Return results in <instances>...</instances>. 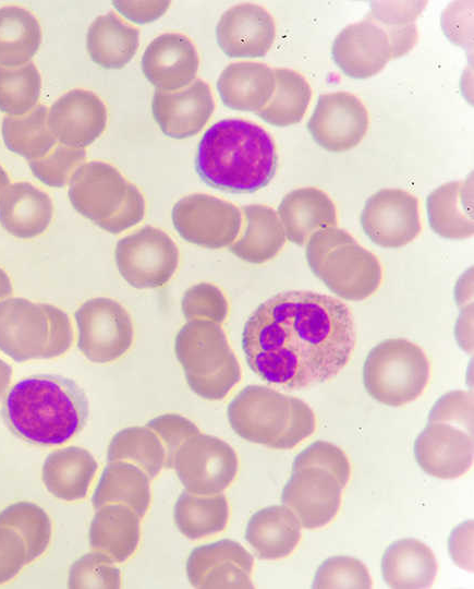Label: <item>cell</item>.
Segmentation results:
<instances>
[{
	"label": "cell",
	"instance_id": "obj_29",
	"mask_svg": "<svg viewBox=\"0 0 474 589\" xmlns=\"http://www.w3.org/2000/svg\"><path fill=\"white\" fill-rule=\"evenodd\" d=\"M141 538V517L127 505L109 503L97 508L89 526L93 550L110 556L114 563L129 560Z\"/></svg>",
	"mask_w": 474,
	"mask_h": 589
},
{
	"label": "cell",
	"instance_id": "obj_43",
	"mask_svg": "<svg viewBox=\"0 0 474 589\" xmlns=\"http://www.w3.org/2000/svg\"><path fill=\"white\" fill-rule=\"evenodd\" d=\"M68 587L118 589L121 587V572L110 556L93 550L73 562L69 570Z\"/></svg>",
	"mask_w": 474,
	"mask_h": 589
},
{
	"label": "cell",
	"instance_id": "obj_14",
	"mask_svg": "<svg viewBox=\"0 0 474 589\" xmlns=\"http://www.w3.org/2000/svg\"><path fill=\"white\" fill-rule=\"evenodd\" d=\"M361 225L372 242L389 249L401 248L421 232L417 199L401 189H381L372 194L361 213Z\"/></svg>",
	"mask_w": 474,
	"mask_h": 589
},
{
	"label": "cell",
	"instance_id": "obj_44",
	"mask_svg": "<svg viewBox=\"0 0 474 589\" xmlns=\"http://www.w3.org/2000/svg\"><path fill=\"white\" fill-rule=\"evenodd\" d=\"M312 588H372L366 566L357 558L344 555L331 556L317 568Z\"/></svg>",
	"mask_w": 474,
	"mask_h": 589
},
{
	"label": "cell",
	"instance_id": "obj_41",
	"mask_svg": "<svg viewBox=\"0 0 474 589\" xmlns=\"http://www.w3.org/2000/svg\"><path fill=\"white\" fill-rule=\"evenodd\" d=\"M41 76L28 62L16 68L0 65V111L9 117L24 116L38 103Z\"/></svg>",
	"mask_w": 474,
	"mask_h": 589
},
{
	"label": "cell",
	"instance_id": "obj_40",
	"mask_svg": "<svg viewBox=\"0 0 474 589\" xmlns=\"http://www.w3.org/2000/svg\"><path fill=\"white\" fill-rule=\"evenodd\" d=\"M0 525L15 530L24 541L27 564L41 556L51 540L52 526L48 514L32 502H16L0 512Z\"/></svg>",
	"mask_w": 474,
	"mask_h": 589
},
{
	"label": "cell",
	"instance_id": "obj_34",
	"mask_svg": "<svg viewBox=\"0 0 474 589\" xmlns=\"http://www.w3.org/2000/svg\"><path fill=\"white\" fill-rule=\"evenodd\" d=\"M147 474L129 461H109L104 468L92 496L95 509L109 503L131 507L141 518L145 516L151 498Z\"/></svg>",
	"mask_w": 474,
	"mask_h": 589
},
{
	"label": "cell",
	"instance_id": "obj_23",
	"mask_svg": "<svg viewBox=\"0 0 474 589\" xmlns=\"http://www.w3.org/2000/svg\"><path fill=\"white\" fill-rule=\"evenodd\" d=\"M214 109L210 88L202 80L194 81L181 91H156L151 100L153 116L160 130L177 140L197 134Z\"/></svg>",
	"mask_w": 474,
	"mask_h": 589
},
{
	"label": "cell",
	"instance_id": "obj_24",
	"mask_svg": "<svg viewBox=\"0 0 474 589\" xmlns=\"http://www.w3.org/2000/svg\"><path fill=\"white\" fill-rule=\"evenodd\" d=\"M52 216L50 196L29 182L10 183L0 192V225L13 237L32 239L44 233Z\"/></svg>",
	"mask_w": 474,
	"mask_h": 589
},
{
	"label": "cell",
	"instance_id": "obj_4",
	"mask_svg": "<svg viewBox=\"0 0 474 589\" xmlns=\"http://www.w3.org/2000/svg\"><path fill=\"white\" fill-rule=\"evenodd\" d=\"M349 478L350 462L343 450L315 441L294 458L281 502L304 528H321L336 517Z\"/></svg>",
	"mask_w": 474,
	"mask_h": 589
},
{
	"label": "cell",
	"instance_id": "obj_30",
	"mask_svg": "<svg viewBox=\"0 0 474 589\" xmlns=\"http://www.w3.org/2000/svg\"><path fill=\"white\" fill-rule=\"evenodd\" d=\"M97 468L96 459L87 449L69 446L53 450L46 457L41 479L54 497L74 502L86 496Z\"/></svg>",
	"mask_w": 474,
	"mask_h": 589
},
{
	"label": "cell",
	"instance_id": "obj_3",
	"mask_svg": "<svg viewBox=\"0 0 474 589\" xmlns=\"http://www.w3.org/2000/svg\"><path fill=\"white\" fill-rule=\"evenodd\" d=\"M271 135L259 124L222 119L200 137L195 169L207 185L232 193H252L265 188L277 169Z\"/></svg>",
	"mask_w": 474,
	"mask_h": 589
},
{
	"label": "cell",
	"instance_id": "obj_36",
	"mask_svg": "<svg viewBox=\"0 0 474 589\" xmlns=\"http://www.w3.org/2000/svg\"><path fill=\"white\" fill-rule=\"evenodd\" d=\"M230 509L222 494L197 495L183 491L178 497L173 518L179 531L191 540H198L222 531L229 520Z\"/></svg>",
	"mask_w": 474,
	"mask_h": 589
},
{
	"label": "cell",
	"instance_id": "obj_26",
	"mask_svg": "<svg viewBox=\"0 0 474 589\" xmlns=\"http://www.w3.org/2000/svg\"><path fill=\"white\" fill-rule=\"evenodd\" d=\"M301 524L285 505H271L254 513L244 538L262 560L289 556L301 540Z\"/></svg>",
	"mask_w": 474,
	"mask_h": 589
},
{
	"label": "cell",
	"instance_id": "obj_9",
	"mask_svg": "<svg viewBox=\"0 0 474 589\" xmlns=\"http://www.w3.org/2000/svg\"><path fill=\"white\" fill-rule=\"evenodd\" d=\"M429 373V361L421 347L405 338H388L366 356L363 383L378 402L400 407L422 395Z\"/></svg>",
	"mask_w": 474,
	"mask_h": 589
},
{
	"label": "cell",
	"instance_id": "obj_50",
	"mask_svg": "<svg viewBox=\"0 0 474 589\" xmlns=\"http://www.w3.org/2000/svg\"><path fill=\"white\" fill-rule=\"evenodd\" d=\"M473 522L469 520L458 526L449 538V553L452 560L467 570L473 569Z\"/></svg>",
	"mask_w": 474,
	"mask_h": 589
},
{
	"label": "cell",
	"instance_id": "obj_42",
	"mask_svg": "<svg viewBox=\"0 0 474 589\" xmlns=\"http://www.w3.org/2000/svg\"><path fill=\"white\" fill-rule=\"evenodd\" d=\"M425 1L372 2L369 15L387 32L393 59L412 49L417 39L415 20Z\"/></svg>",
	"mask_w": 474,
	"mask_h": 589
},
{
	"label": "cell",
	"instance_id": "obj_19",
	"mask_svg": "<svg viewBox=\"0 0 474 589\" xmlns=\"http://www.w3.org/2000/svg\"><path fill=\"white\" fill-rule=\"evenodd\" d=\"M331 56L344 74L360 80L377 74L393 59L387 32L369 14L340 31Z\"/></svg>",
	"mask_w": 474,
	"mask_h": 589
},
{
	"label": "cell",
	"instance_id": "obj_49",
	"mask_svg": "<svg viewBox=\"0 0 474 589\" xmlns=\"http://www.w3.org/2000/svg\"><path fill=\"white\" fill-rule=\"evenodd\" d=\"M112 5L126 20L146 24L159 19L168 10L170 1H112Z\"/></svg>",
	"mask_w": 474,
	"mask_h": 589
},
{
	"label": "cell",
	"instance_id": "obj_10",
	"mask_svg": "<svg viewBox=\"0 0 474 589\" xmlns=\"http://www.w3.org/2000/svg\"><path fill=\"white\" fill-rule=\"evenodd\" d=\"M77 348L94 363H109L125 354L134 340L133 321L117 300L97 297L83 302L74 313Z\"/></svg>",
	"mask_w": 474,
	"mask_h": 589
},
{
	"label": "cell",
	"instance_id": "obj_47",
	"mask_svg": "<svg viewBox=\"0 0 474 589\" xmlns=\"http://www.w3.org/2000/svg\"><path fill=\"white\" fill-rule=\"evenodd\" d=\"M146 426L151 429L161 441L166 450L165 467L168 469L172 468L178 448L189 437L200 433L194 422L178 413L160 414L148 421Z\"/></svg>",
	"mask_w": 474,
	"mask_h": 589
},
{
	"label": "cell",
	"instance_id": "obj_15",
	"mask_svg": "<svg viewBox=\"0 0 474 589\" xmlns=\"http://www.w3.org/2000/svg\"><path fill=\"white\" fill-rule=\"evenodd\" d=\"M313 140L329 152L355 147L368 128V112L362 100L348 92L323 94L307 122Z\"/></svg>",
	"mask_w": 474,
	"mask_h": 589
},
{
	"label": "cell",
	"instance_id": "obj_46",
	"mask_svg": "<svg viewBox=\"0 0 474 589\" xmlns=\"http://www.w3.org/2000/svg\"><path fill=\"white\" fill-rule=\"evenodd\" d=\"M181 310L187 321L207 320L221 324L228 316L229 303L218 286L199 283L184 292Z\"/></svg>",
	"mask_w": 474,
	"mask_h": 589
},
{
	"label": "cell",
	"instance_id": "obj_22",
	"mask_svg": "<svg viewBox=\"0 0 474 589\" xmlns=\"http://www.w3.org/2000/svg\"><path fill=\"white\" fill-rule=\"evenodd\" d=\"M199 58L192 40L180 33H165L146 47L141 67L145 77L161 92H175L192 84Z\"/></svg>",
	"mask_w": 474,
	"mask_h": 589
},
{
	"label": "cell",
	"instance_id": "obj_2",
	"mask_svg": "<svg viewBox=\"0 0 474 589\" xmlns=\"http://www.w3.org/2000/svg\"><path fill=\"white\" fill-rule=\"evenodd\" d=\"M1 416L16 437L38 446L61 445L78 434L88 418L84 390L59 374H35L7 393Z\"/></svg>",
	"mask_w": 474,
	"mask_h": 589
},
{
	"label": "cell",
	"instance_id": "obj_18",
	"mask_svg": "<svg viewBox=\"0 0 474 589\" xmlns=\"http://www.w3.org/2000/svg\"><path fill=\"white\" fill-rule=\"evenodd\" d=\"M254 558L239 542L222 539L196 546L186 561V576L195 588H253Z\"/></svg>",
	"mask_w": 474,
	"mask_h": 589
},
{
	"label": "cell",
	"instance_id": "obj_5",
	"mask_svg": "<svg viewBox=\"0 0 474 589\" xmlns=\"http://www.w3.org/2000/svg\"><path fill=\"white\" fill-rule=\"evenodd\" d=\"M228 421L240 437L274 449H291L315 430L311 407L263 385H247L230 401Z\"/></svg>",
	"mask_w": 474,
	"mask_h": 589
},
{
	"label": "cell",
	"instance_id": "obj_16",
	"mask_svg": "<svg viewBox=\"0 0 474 589\" xmlns=\"http://www.w3.org/2000/svg\"><path fill=\"white\" fill-rule=\"evenodd\" d=\"M473 429L428 420L414 442V457L424 472L439 479L464 474L473 464Z\"/></svg>",
	"mask_w": 474,
	"mask_h": 589
},
{
	"label": "cell",
	"instance_id": "obj_38",
	"mask_svg": "<svg viewBox=\"0 0 474 589\" xmlns=\"http://www.w3.org/2000/svg\"><path fill=\"white\" fill-rule=\"evenodd\" d=\"M48 108L37 105L24 116H5L1 134L8 149L29 160L46 156L57 144L47 123Z\"/></svg>",
	"mask_w": 474,
	"mask_h": 589
},
{
	"label": "cell",
	"instance_id": "obj_45",
	"mask_svg": "<svg viewBox=\"0 0 474 589\" xmlns=\"http://www.w3.org/2000/svg\"><path fill=\"white\" fill-rule=\"evenodd\" d=\"M86 152L57 144L46 156L29 160L33 175L44 184L51 188L64 187L73 172L84 164Z\"/></svg>",
	"mask_w": 474,
	"mask_h": 589
},
{
	"label": "cell",
	"instance_id": "obj_37",
	"mask_svg": "<svg viewBox=\"0 0 474 589\" xmlns=\"http://www.w3.org/2000/svg\"><path fill=\"white\" fill-rule=\"evenodd\" d=\"M274 72V94L256 113L263 121L276 127L299 123L312 98L311 85L301 73L292 69L277 68Z\"/></svg>",
	"mask_w": 474,
	"mask_h": 589
},
{
	"label": "cell",
	"instance_id": "obj_20",
	"mask_svg": "<svg viewBox=\"0 0 474 589\" xmlns=\"http://www.w3.org/2000/svg\"><path fill=\"white\" fill-rule=\"evenodd\" d=\"M50 132L62 145L84 148L106 129L107 108L93 92L74 88L59 97L48 109Z\"/></svg>",
	"mask_w": 474,
	"mask_h": 589
},
{
	"label": "cell",
	"instance_id": "obj_32",
	"mask_svg": "<svg viewBox=\"0 0 474 589\" xmlns=\"http://www.w3.org/2000/svg\"><path fill=\"white\" fill-rule=\"evenodd\" d=\"M242 212L244 228L230 245V252L252 264L274 259L285 243L284 230L277 213L260 204L243 206Z\"/></svg>",
	"mask_w": 474,
	"mask_h": 589
},
{
	"label": "cell",
	"instance_id": "obj_52",
	"mask_svg": "<svg viewBox=\"0 0 474 589\" xmlns=\"http://www.w3.org/2000/svg\"><path fill=\"white\" fill-rule=\"evenodd\" d=\"M13 293L12 281L3 268L0 267V301Z\"/></svg>",
	"mask_w": 474,
	"mask_h": 589
},
{
	"label": "cell",
	"instance_id": "obj_28",
	"mask_svg": "<svg viewBox=\"0 0 474 589\" xmlns=\"http://www.w3.org/2000/svg\"><path fill=\"white\" fill-rule=\"evenodd\" d=\"M430 228L440 237L462 240L473 236V181H450L432 191L426 199Z\"/></svg>",
	"mask_w": 474,
	"mask_h": 589
},
{
	"label": "cell",
	"instance_id": "obj_27",
	"mask_svg": "<svg viewBox=\"0 0 474 589\" xmlns=\"http://www.w3.org/2000/svg\"><path fill=\"white\" fill-rule=\"evenodd\" d=\"M217 89L228 108L258 112L274 94L275 72L262 62H233L220 73Z\"/></svg>",
	"mask_w": 474,
	"mask_h": 589
},
{
	"label": "cell",
	"instance_id": "obj_31",
	"mask_svg": "<svg viewBox=\"0 0 474 589\" xmlns=\"http://www.w3.org/2000/svg\"><path fill=\"white\" fill-rule=\"evenodd\" d=\"M381 574L390 588H428L437 575V561L433 551L420 540L400 539L384 552Z\"/></svg>",
	"mask_w": 474,
	"mask_h": 589
},
{
	"label": "cell",
	"instance_id": "obj_1",
	"mask_svg": "<svg viewBox=\"0 0 474 589\" xmlns=\"http://www.w3.org/2000/svg\"><path fill=\"white\" fill-rule=\"evenodd\" d=\"M351 310L313 291L274 294L250 315L242 349L250 369L269 384L297 389L335 377L355 347Z\"/></svg>",
	"mask_w": 474,
	"mask_h": 589
},
{
	"label": "cell",
	"instance_id": "obj_11",
	"mask_svg": "<svg viewBox=\"0 0 474 589\" xmlns=\"http://www.w3.org/2000/svg\"><path fill=\"white\" fill-rule=\"evenodd\" d=\"M114 260L121 277L136 289L165 286L179 266V249L163 230L144 226L117 242Z\"/></svg>",
	"mask_w": 474,
	"mask_h": 589
},
{
	"label": "cell",
	"instance_id": "obj_7",
	"mask_svg": "<svg viewBox=\"0 0 474 589\" xmlns=\"http://www.w3.org/2000/svg\"><path fill=\"white\" fill-rule=\"evenodd\" d=\"M305 256L312 273L344 300H365L381 284L377 256L337 226L314 232L306 242Z\"/></svg>",
	"mask_w": 474,
	"mask_h": 589
},
{
	"label": "cell",
	"instance_id": "obj_21",
	"mask_svg": "<svg viewBox=\"0 0 474 589\" xmlns=\"http://www.w3.org/2000/svg\"><path fill=\"white\" fill-rule=\"evenodd\" d=\"M276 35L274 17L263 7L241 3L220 16L217 44L230 58H260L270 49Z\"/></svg>",
	"mask_w": 474,
	"mask_h": 589
},
{
	"label": "cell",
	"instance_id": "obj_39",
	"mask_svg": "<svg viewBox=\"0 0 474 589\" xmlns=\"http://www.w3.org/2000/svg\"><path fill=\"white\" fill-rule=\"evenodd\" d=\"M166 450L157 434L148 426H130L111 438L107 460L129 461L139 467L149 479L165 467Z\"/></svg>",
	"mask_w": 474,
	"mask_h": 589
},
{
	"label": "cell",
	"instance_id": "obj_48",
	"mask_svg": "<svg viewBox=\"0 0 474 589\" xmlns=\"http://www.w3.org/2000/svg\"><path fill=\"white\" fill-rule=\"evenodd\" d=\"M26 564L23 539L12 528L0 525V585L13 579Z\"/></svg>",
	"mask_w": 474,
	"mask_h": 589
},
{
	"label": "cell",
	"instance_id": "obj_51",
	"mask_svg": "<svg viewBox=\"0 0 474 589\" xmlns=\"http://www.w3.org/2000/svg\"><path fill=\"white\" fill-rule=\"evenodd\" d=\"M12 368L5 361L0 358V400L8 392L9 385L12 380Z\"/></svg>",
	"mask_w": 474,
	"mask_h": 589
},
{
	"label": "cell",
	"instance_id": "obj_8",
	"mask_svg": "<svg viewBox=\"0 0 474 589\" xmlns=\"http://www.w3.org/2000/svg\"><path fill=\"white\" fill-rule=\"evenodd\" d=\"M174 353L189 387L204 399H223L241 380L240 362L218 323H185L174 338Z\"/></svg>",
	"mask_w": 474,
	"mask_h": 589
},
{
	"label": "cell",
	"instance_id": "obj_53",
	"mask_svg": "<svg viewBox=\"0 0 474 589\" xmlns=\"http://www.w3.org/2000/svg\"><path fill=\"white\" fill-rule=\"evenodd\" d=\"M10 184V178L5 170L0 166V192Z\"/></svg>",
	"mask_w": 474,
	"mask_h": 589
},
{
	"label": "cell",
	"instance_id": "obj_35",
	"mask_svg": "<svg viewBox=\"0 0 474 589\" xmlns=\"http://www.w3.org/2000/svg\"><path fill=\"white\" fill-rule=\"evenodd\" d=\"M40 43V24L32 12L16 5L0 8V65L16 68L28 63Z\"/></svg>",
	"mask_w": 474,
	"mask_h": 589
},
{
	"label": "cell",
	"instance_id": "obj_13",
	"mask_svg": "<svg viewBox=\"0 0 474 589\" xmlns=\"http://www.w3.org/2000/svg\"><path fill=\"white\" fill-rule=\"evenodd\" d=\"M171 215L182 239L206 249L230 247L240 235L243 217L231 202L204 193L180 199Z\"/></svg>",
	"mask_w": 474,
	"mask_h": 589
},
{
	"label": "cell",
	"instance_id": "obj_6",
	"mask_svg": "<svg viewBox=\"0 0 474 589\" xmlns=\"http://www.w3.org/2000/svg\"><path fill=\"white\" fill-rule=\"evenodd\" d=\"M68 195L77 213L113 235L137 225L145 216L142 192L105 161L81 165L69 180Z\"/></svg>",
	"mask_w": 474,
	"mask_h": 589
},
{
	"label": "cell",
	"instance_id": "obj_25",
	"mask_svg": "<svg viewBox=\"0 0 474 589\" xmlns=\"http://www.w3.org/2000/svg\"><path fill=\"white\" fill-rule=\"evenodd\" d=\"M278 217L285 238L303 245L316 231L336 227V205L329 195L317 188H300L283 196L278 206Z\"/></svg>",
	"mask_w": 474,
	"mask_h": 589
},
{
	"label": "cell",
	"instance_id": "obj_33",
	"mask_svg": "<svg viewBox=\"0 0 474 589\" xmlns=\"http://www.w3.org/2000/svg\"><path fill=\"white\" fill-rule=\"evenodd\" d=\"M139 32L116 13L99 15L89 25L86 48L90 59L105 69H121L136 53Z\"/></svg>",
	"mask_w": 474,
	"mask_h": 589
},
{
	"label": "cell",
	"instance_id": "obj_12",
	"mask_svg": "<svg viewBox=\"0 0 474 589\" xmlns=\"http://www.w3.org/2000/svg\"><path fill=\"white\" fill-rule=\"evenodd\" d=\"M172 468L187 492L216 495L235 479L239 460L227 442L200 432L178 448Z\"/></svg>",
	"mask_w": 474,
	"mask_h": 589
},
{
	"label": "cell",
	"instance_id": "obj_17",
	"mask_svg": "<svg viewBox=\"0 0 474 589\" xmlns=\"http://www.w3.org/2000/svg\"><path fill=\"white\" fill-rule=\"evenodd\" d=\"M50 323L44 303L9 297L0 301V350L15 362L47 359Z\"/></svg>",
	"mask_w": 474,
	"mask_h": 589
}]
</instances>
